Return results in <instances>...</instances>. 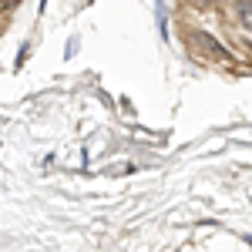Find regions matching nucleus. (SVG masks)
<instances>
[{"label": "nucleus", "instance_id": "f03ea898", "mask_svg": "<svg viewBox=\"0 0 252 252\" xmlns=\"http://www.w3.org/2000/svg\"><path fill=\"white\" fill-rule=\"evenodd\" d=\"M195 3H198V7H212L215 0H195Z\"/></svg>", "mask_w": 252, "mask_h": 252}, {"label": "nucleus", "instance_id": "f257e3e1", "mask_svg": "<svg viewBox=\"0 0 252 252\" xmlns=\"http://www.w3.org/2000/svg\"><path fill=\"white\" fill-rule=\"evenodd\" d=\"M239 24L252 34V0H239Z\"/></svg>", "mask_w": 252, "mask_h": 252}]
</instances>
